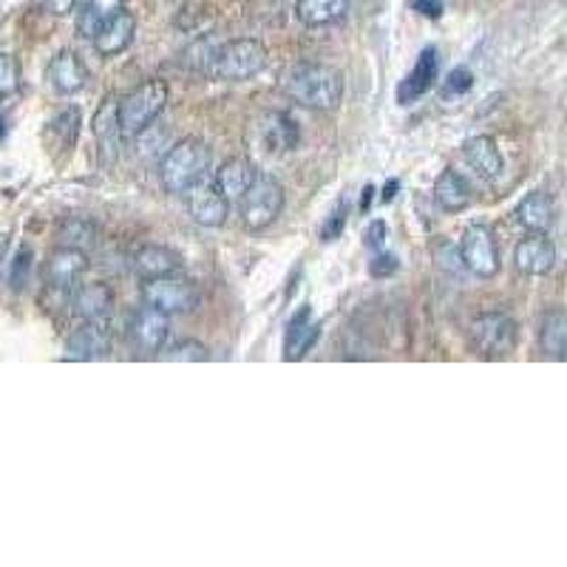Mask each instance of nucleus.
<instances>
[{"label":"nucleus","instance_id":"obj_1","mask_svg":"<svg viewBox=\"0 0 567 567\" xmlns=\"http://www.w3.org/2000/svg\"><path fill=\"white\" fill-rule=\"evenodd\" d=\"M287 97L312 111H336L343 100V74L327 63H296L284 78Z\"/></svg>","mask_w":567,"mask_h":567},{"label":"nucleus","instance_id":"obj_2","mask_svg":"<svg viewBox=\"0 0 567 567\" xmlns=\"http://www.w3.org/2000/svg\"><path fill=\"white\" fill-rule=\"evenodd\" d=\"M207 171H210V148L207 142L194 140V136L171 145L168 154L159 162L162 187L174 196H185L190 187L205 179Z\"/></svg>","mask_w":567,"mask_h":567},{"label":"nucleus","instance_id":"obj_3","mask_svg":"<svg viewBox=\"0 0 567 567\" xmlns=\"http://www.w3.org/2000/svg\"><path fill=\"white\" fill-rule=\"evenodd\" d=\"M267 69V49L256 38H239L219 45L207 58V74L213 80H227V83H241Z\"/></svg>","mask_w":567,"mask_h":567},{"label":"nucleus","instance_id":"obj_4","mask_svg":"<svg viewBox=\"0 0 567 567\" xmlns=\"http://www.w3.org/2000/svg\"><path fill=\"white\" fill-rule=\"evenodd\" d=\"M171 97V89L165 80H145L128 91L125 97L116 100V123L125 136H136L142 128L156 123V116L165 111Z\"/></svg>","mask_w":567,"mask_h":567},{"label":"nucleus","instance_id":"obj_5","mask_svg":"<svg viewBox=\"0 0 567 567\" xmlns=\"http://www.w3.org/2000/svg\"><path fill=\"white\" fill-rule=\"evenodd\" d=\"M142 301L165 312V316H187L194 312L202 301V292L190 278L162 276V278H142Z\"/></svg>","mask_w":567,"mask_h":567},{"label":"nucleus","instance_id":"obj_6","mask_svg":"<svg viewBox=\"0 0 567 567\" xmlns=\"http://www.w3.org/2000/svg\"><path fill=\"white\" fill-rule=\"evenodd\" d=\"M284 202H287V196H284L281 182L276 176L258 171L252 185L247 187L239 199L241 221H245L247 230H265V227H270L281 216Z\"/></svg>","mask_w":567,"mask_h":567},{"label":"nucleus","instance_id":"obj_7","mask_svg":"<svg viewBox=\"0 0 567 567\" xmlns=\"http://www.w3.org/2000/svg\"><path fill=\"white\" fill-rule=\"evenodd\" d=\"M519 327L508 312H483L471 323V343L485 361H503L516 349Z\"/></svg>","mask_w":567,"mask_h":567},{"label":"nucleus","instance_id":"obj_8","mask_svg":"<svg viewBox=\"0 0 567 567\" xmlns=\"http://www.w3.org/2000/svg\"><path fill=\"white\" fill-rule=\"evenodd\" d=\"M460 258H463V267L477 278H494L503 267V258H499V247H496V236L488 225L483 221H471L463 230V239H460Z\"/></svg>","mask_w":567,"mask_h":567},{"label":"nucleus","instance_id":"obj_9","mask_svg":"<svg viewBox=\"0 0 567 567\" xmlns=\"http://www.w3.org/2000/svg\"><path fill=\"white\" fill-rule=\"evenodd\" d=\"M89 270V256L85 250H78V247H63L49 256L43 267V278L49 284V290L54 292H71L80 284V278Z\"/></svg>","mask_w":567,"mask_h":567},{"label":"nucleus","instance_id":"obj_10","mask_svg":"<svg viewBox=\"0 0 567 567\" xmlns=\"http://www.w3.org/2000/svg\"><path fill=\"white\" fill-rule=\"evenodd\" d=\"M440 78V52L434 45H425L423 52H420L417 63L414 69L409 71L403 83L398 85V103L400 105H412L417 103L420 97H425L429 91L434 89Z\"/></svg>","mask_w":567,"mask_h":567},{"label":"nucleus","instance_id":"obj_11","mask_svg":"<svg viewBox=\"0 0 567 567\" xmlns=\"http://www.w3.org/2000/svg\"><path fill=\"white\" fill-rule=\"evenodd\" d=\"M128 336L131 341H134V347L142 349V352H162L171 336L168 316L145 303V307L136 310L134 318H131Z\"/></svg>","mask_w":567,"mask_h":567},{"label":"nucleus","instance_id":"obj_12","mask_svg":"<svg viewBox=\"0 0 567 567\" xmlns=\"http://www.w3.org/2000/svg\"><path fill=\"white\" fill-rule=\"evenodd\" d=\"M111 347V336L109 327L97 321H83L65 341V361H100L109 354Z\"/></svg>","mask_w":567,"mask_h":567},{"label":"nucleus","instance_id":"obj_13","mask_svg":"<svg viewBox=\"0 0 567 567\" xmlns=\"http://www.w3.org/2000/svg\"><path fill=\"white\" fill-rule=\"evenodd\" d=\"M187 210L202 227H221L230 216V202L219 194V187L207 185L205 179L185 194Z\"/></svg>","mask_w":567,"mask_h":567},{"label":"nucleus","instance_id":"obj_14","mask_svg":"<svg viewBox=\"0 0 567 567\" xmlns=\"http://www.w3.org/2000/svg\"><path fill=\"white\" fill-rule=\"evenodd\" d=\"M514 261L525 276H548L556 265V245L548 233H530L514 250Z\"/></svg>","mask_w":567,"mask_h":567},{"label":"nucleus","instance_id":"obj_15","mask_svg":"<svg viewBox=\"0 0 567 567\" xmlns=\"http://www.w3.org/2000/svg\"><path fill=\"white\" fill-rule=\"evenodd\" d=\"M463 159L485 182H496L505 171L503 151H499L494 136H471L463 145Z\"/></svg>","mask_w":567,"mask_h":567},{"label":"nucleus","instance_id":"obj_16","mask_svg":"<svg viewBox=\"0 0 567 567\" xmlns=\"http://www.w3.org/2000/svg\"><path fill=\"white\" fill-rule=\"evenodd\" d=\"M45 78H49V85L58 94L71 97V94H78V91L85 89V83H89V69H85L83 60L71 52V49H63V52H58L52 58L49 69H45Z\"/></svg>","mask_w":567,"mask_h":567},{"label":"nucleus","instance_id":"obj_17","mask_svg":"<svg viewBox=\"0 0 567 567\" xmlns=\"http://www.w3.org/2000/svg\"><path fill=\"white\" fill-rule=\"evenodd\" d=\"M134 38L136 18L128 9H123V12H116L111 20H105L103 27L97 29V34L91 38V43H94L97 54H103V58H116V54H123L134 43Z\"/></svg>","mask_w":567,"mask_h":567},{"label":"nucleus","instance_id":"obj_18","mask_svg":"<svg viewBox=\"0 0 567 567\" xmlns=\"http://www.w3.org/2000/svg\"><path fill=\"white\" fill-rule=\"evenodd\" d=\"M321 338V323L312 321V310L303 303L301 310L287 323V336H284V361H301L310 354Z\"/></svg>","mask_w":567,"mask_h":567},{"label":"nucleus","instance_id":"obj_19","mask_svg":"<svg viewBox=\"0 0 567 567\" xmlns=\"http://www.w3.org/2000/svg\"><path fill=\"white\" fill-rule=\"evenodd\" d=\"M74 312H78L83 321H97V323H109L111 312H114V292H111L109 284H83V287H74Z\"/></svg>","mask_w":567,"mask_h":567},{"label":"nucleus","instance_id":"obj_20","mask_svg":"<svg viewBox=\"0 0 567 567\" xmlns=\"http://www.w3.org/2000/svg\"><path fill=\"white\" fill-rule=\"evenodd\" d=\"M432 196L443 213H463L468 210L471 202H474V187H471V182L465 179L460 171L445 168L443 174L434 179Z\"/></svg>","mask_w":567,"mask_h":567},{"label":"nucleus","instance_id":"obj_21","mask_svg":"<svg viewBox=\"0 0 567 567\" xmlns=\"http://www.w3.org/2000/svg\"><path fill=\"white\" fill-rule=\"evenodd\" d=\"M258 176L256 162L247 159V156H233L216 171V179L213 185L219 187V194L225 196L227 202H239L241 194H245L247 187L252 185V179Z\"/></svg>","mask_w":567,"mask_h":567},{"label":"nucleus","instance_id":"obj_22","mask_svg":"<svg viewBox=\"0 0 567 567\" xmlns=\"http://www.w3.org/2000/svg\"><path fill=\"white\" fill-rule=\"evenodd\" d=\"M516 221L528 233H550L556 225V202L545 190H530L519 205H516Z\"/></svg>","mask_w":567,"mask_h":567},{"label":"nucleus","instance_id":"obj_23","mask_svg":"<svg viewBox=\"0 0 567 567\" xmlns=\"http://www.w3.org/2000/svg\"><path fill=\"white\" fill-rule=\"evenodd\" d=\"M185 267V258L165 245H145L134 252V270L142 278L176 276Z\"/></svg>","mask_w":567,"mask_h":567},{"label":"nucleus","instance_id":"obj_24","mask_svg":"<svg viewBox=\"0 0 567 567\" xmlns=\"http://www.w3.org/2000/svg\"><path fill=\"white\" fill-rule=\"evenodd\" d=\"M349 14V0H296V18L307 29H327Z\"/></svg>","mask_w":567,"mask_h":567},{"label":"nucleus","instance_id":"obj_25","mask_svg":"<svg viewBox=\"0 0 567 567\" xmlns=\"http://www.w3.org/2000/svg\"><path fill=\"white\" fill-rule=\"evenodd\" d=\"M539 343H542V352H545V358H550V361H565L567 316L559 310V307L548 310L545 312V318H542Z\"/></svg>","mask_w":567,"mask_h":567},{"label":"nucleus","instance_id":"obj_26","mask_svg":"<svg viewBox=\"0 0 567 567\" xmlns=\"http://www.w3.org/2000/svg\"><path fill=\"white\" fill-rule=\"evenodd\" d=\"M123 9L125 0H85L78 12V32L91 40L105 20H111L116 12H123Z\"/></svg>","mask_w":567,"mask_h":567},{"label":"nucleus","instance_id":"obj_27","mask_svg":"<svg viewBox=\"0 0 567 567\" xmlns=\"http://www.w3.org/2000/svg\"><path fill=\"white\" fill-rule=\"evenodd\" d=\"M60 245L63 247H78L83 250L85 245H94V236H97V227L94 221L85 219V216H71L60 225Z\"/></svg>","mask_w":567,"mask_h":567},{"label":"nucleus","instance_id":"obj_28","mask_svg":"<svg viewBox=\"0 0 567 567\" xmlns=\"http://www.w3.org/2000/svg\"><path fill=\"white\" fill-rule=\"evenodd\" d=\"M298 142V128L287 114H272L267 125V145L270 151H290Z\"/></svg>","mask_w":567,"mask_h":567},{"label":"nucleus","instance_id":"obj_29","mask_svg":"<svg viewBox=\"0 0 567 567\" xmlns=\"http://www.w3.org/2000/svg\"><path fill=\"white\" fill-rule=\"evenodd\" d=\"M207 358H210V352L199 341H179L171 349H162V361L168 363H202Z\"/></svg>","mask_w":567,"mask_h":567},{"label":"nucleus","instance_id":"obj_30","mask_svg":"<svg viewBox=\"0 0 567 567\" xmlns=\"http://www.w3.org/2000/svg\"><path fill=\"white\" fill-rule=\"evenodd\" d=\"M94 131H97L100 142H103V148H111L116 142V136L123 134L120 131V123H116V103H105L103 109H100L97 120H94Z\"/></svg>","mask_w":567,"mask_h":567},{"label":"nucleus","instance_id":"obj_31","mask_svg":"<svg viewBox=\"0 0 567 567\" xmlns=\"http://www.w3.org/2000/svg\"><path fill=\"white\" fill-rule=\"evenodd\" d=\"M20 83V71H18V60L12 54L0 52V97H9L18 91Z\"/></svg>","mask_w":567,"mask_h":567},{"label":"nucleus","instance_id":"obj_32","mask_svg":"<svg viewBox=\"0 0 567 567\" xmlns=\"http://www.w3.org/2000/svg\"><path fill=\"white\" fill-rule=\"evenodd\" d=\"M29 272H32V250H29V247H20L18 256H14L12 261V272H9L12 290H23V287H27Z\"/></svg>","mask_w":567,"mask_h":567},{"label":"nucleus","instance_id":"obj_33","mask_svg":"<svg viewBox=\"0 0 567 567\" xmlns=\"http://www.w3.org/2000/svg\"><path fill=\"white\" fill-rule=\"evenodd\" d=\"M347 213H349L347 202H341V205H338L336 210L329 213L327 221H323V225H321V241L341 239L343 227H347Z\"/></svg>","mask_w":567,"mask_h":567},{"label":"nucleus","instance_id":"obj_34","mask_svg":"<svg viewBox=\"0 0 567 567\" xmlns=\"http://www.w3.org/2000/svg\"><path fill=\"white\" fill-rule=\"evenodd\" d=\"M400 267L398 256L394 252H386V250H374L372 261H369V272H372L374 278H386V276H394Z\"/></svg>","mask_w":567,"mask_h":567},{"label":"nucleus","instance_id":"obj_35","mask_svg":"<svg viewBox=\"0 0 567 567\" xmlns=\"http://www.w3.org/2000/svg\"><path fill=\"white\" fill-rule=\"evenodd\" d=\"M471 85H474V74H471V69H465V65H457V69L449 74V80H445V94H465V91H471Z\"/></svg>","mask_w":567,"mask_h":567},{"label":"nucleus","instance_id":"obj_36","mask_svg":"<svg viewBox=\"0 0 567 567\" xmlns=\"http://www.w3.org/2000/svg\"><path fill=\"white\" fill-rule=\"evenodd\" d=\"M386 239H389V225L383 219H374L372 225L367 227V239H363V245L374 252L386 247Z\"/></svg>","mask_w":567,"mask_h":567},{"label":"nucleus","instance_id":"obj_37","mask_svg":"<svg viewBox=\"0 0 567 567\" xmlns=\"http://www.w3.org/2000/svg\"><path fill=\"white\" fill-rule=\"evenodd\" d=\"M412 9L429 20H440L445 12L443 0H412Z\"/></svg>","mask_w":567,"mask_h":567},{"label":"nucleus","instance_id":"obj_38","mask_svg":"<svg viewBox=\"0 0 567 567\" xmlns=\"http://www.w3.org/2000/svg\"><path fill=\"white\" fill-rule=\"evenodd\" d=\"M43 7L54 14V18H65V14L74 12L78 0H43Z\"/></svg>","mask_w":567,"mask_h":567},{"label":"nucleus","instance_id":"obj_39","mask_svg":"<svg viewBox=\"0 0 567 567\" xmlns=\"http://www.w3.org/2000/svg\"><path fill=\"white\" fill-rule=\"evenodd\" d=\"M398 187H400V182H398V179H392V182H389V185H383L381 202H392V199H394V194H398Z\"/></svg>","mask_w":567,"mask_h":567},{"label":"nucleus","instance_id":"obj_40","mask_svg":"<svg viewBox=\"0 0 567 567\" xmlns=\"http://www.w3.org/2000/svg\"><path fill=\"white\" fill-rule=\"evenodd\" d=\"M372 194H374V187L367 185L363 187V196H361V210H369V205H372Z\"/></svg>","mask_w":567,"mask_h":567},{"label":"nucleus","instance_id":"obj_41","mask_svg":"<svg viewBox=\"0 0 567 567\" xmlns=\"http://www.w3.org/2000/svg\"><path fill=\"white\" fill-rule=\"evenodd\" d=\"M7 136V120H3V114H0V140Z\"/></svg>","mask_w":567,"mask_h":567},{"label":"nucleus","instance_id":"obj_42","mask_svg":"<svg viewBox=\"0 0 567 567\" xmlns=\"http://www.w3.org/2000/svg\"><path fill=\"white\" fill-rule=\"evenodd\" d=\"M3 252H7V236H0V258H3Z\"/></svg>","mask_w":567,"mask_h":567}]
</instances>
